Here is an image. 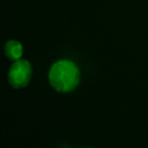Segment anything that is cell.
Returning a JSON list of instances; mask_svg holds the SVG:
<instances>
[{"label":"cell","instance_id":"cell-3","mask_svg":"<svg viewBox=\"0 0 148 148\" xmlns=\"http://www.w3.org/2000/svg\"><path fill=\"white\" fill-rule=\"evenodd\" d=\"M3 51H5V56L13 61L20 60L23 56V46L18 40H15V39L7 40L5 44Z\"/></svg>","mask_w":148,"mask_h":148},{"label":"cell","instance_id":"cell-2","mask_svg":"<svg viewBox=\"0 0 148 148\" xmlns=\"http://www.w3.org/2000/svg\"><path fill=\"white\" fill-rule=\"evenodd\" d=\"M8 83L14 89L25 88L32 77V67L28 60L20 59L13 62L8 69Z\"/></svg>","mask_w":148,"mask_h":148},{"label":"cell","instance_id":"cell-1","mask_svg":"<svg viewBox=\"0 0 148 148\" xmlns=\"http://www.w3.org/2000/svg\"><path fill=\"white\" fill-rule=\"evenodd\" d=\"M81 73L75 62L61 59L56 61L49 71V82L58 92H71L77 88Z\"/></svg>","mask_w":148,"mask_h":148}]
</instances>
